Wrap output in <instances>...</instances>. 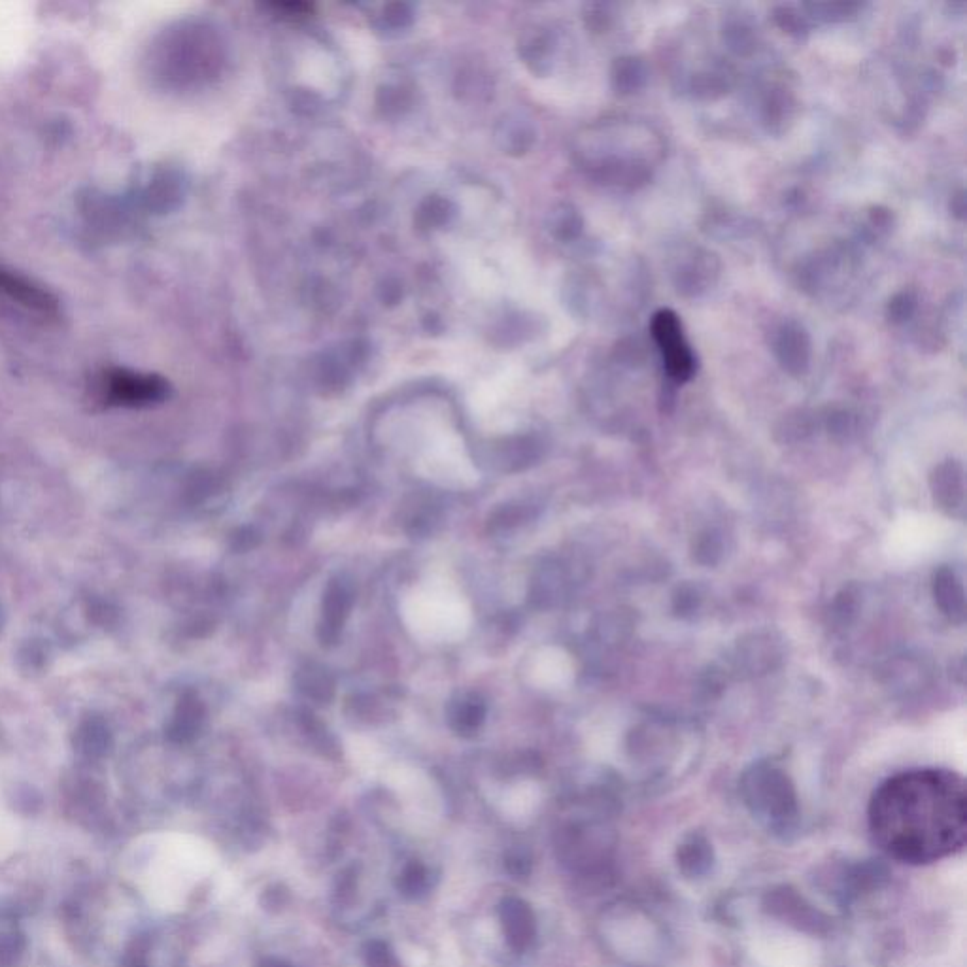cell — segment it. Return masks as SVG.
I'll return each mask as SVG.
<instances>
[{"label": "cell", "instance_id": "obj_1", "mask_svg": "<svg viewBox=\"0 0 967 967\" xmlns=\"http://www.w3.org/2000/svg\"><path fill=\"white\" fill-rule=\"evenodd\" d=\"M869 832L890 858L932 864L964 849V779L949 769H913L883 782L869 803Z\"/></svg>", "mask_w": 967, "mask_h": 967}, {"label": "cell", "instance_id": "obj_2", "mask_svg": "<svg viewBox=\"0 0 967 967\" xmlns=\"http://www.w3.org/2000/svg\"><path fill=\"white\" fill-rule=\"evenodd\" d=\"M577 163L592 180L614 191H639L654 178L665 155L663 136L635 119H607L578 135Z\"/></svg>", "mask_w": 967, "mask_h": 967}, {"label": "cell", "instance_id": "obj_3", "mask_svg": "<svg viewBox=\"0 0 967 967\" xmlns=\"http://www.w3.org/2000/svg\"><path fill=\"white\" fill-rule=\"evenodd\" d=\"M652 339L662 352L663 367L673 384H686L694 378L697 359L690 342L684 337L682 322L677 312L662 308L654 314L650 323Z\"/></svg>", "mask_w": 967, "mask_h": 967}, {"label": "cell", "instance_id": "obj_4", "mask_svg": "<svg viewBox=\"0 0 967 967\" xmlns=\"http://www.w3.org/2000/svg\"><path fill=\"white\" fill-rule=\"evenodd\" d=\"M722 263L718 255L707 248H690L680 255L673 269V286L684 299H699L707 295L720 280Z\"/></svg>", "mask_w": 967, "mask_h": 967}, {"label": "cell", "instance_id": "obj_5", "mask_svg": "<svg viewBox=\"0 0 967 967\" xmlns=\"http://www.w3.org/2000/svg\"><path fill=\"white\" fill-rule=\"evenodd\" d=\"M771 352L786 373L805 376L813 359V340L807 327L794 318H786L771 333Z\"/></svg>", "mask_w": 967, "mask_h": 967}, {"label": "cell", "instance_id": "obj_6", "mask_svg": "<svg viewBox=\"0 0 967 967\" xmlns=\"http://www.w3.org/2000/svg\"><path fill=\"white\" fill-rule=\"evenodd\" d=\"M798 114V101L794 91L784 82H769L760 93L758 116L765 133L781 136L788 133Z\"/></svg>", "mask_w": 967, "mask_h": 967}, {"label": "cell", "instance_id": "obj_7", "mask_svg": "<svg viewBox=\"0 0 967 967\" xmlns=\"http://www.w3.org/2000/svg\"><path fill=\"white\" fill-rule=\"evenodd\" d=\"M354 605V592L344 578H333L323 594L322 618L318 624V637L323 645H335L342 635L344 624Z\"/></svg>", "mask_w": 967, "mask_h": 967}, {"label": "cell", "instance_id": "obj_8", "mask_svg": "<svg viewBox=\"0 0 967 967\" xmlns=\"http://www.w3.org/2000/svg\"><path fill=\"white\" fill-rule=\"evenodd\" d=\"M733 85V68L726 63H714L713 67L703 68L690 78L688 91L697 101H718L730 93Z\"/></svg>", "mask_w": 967, "mask_h": 967}, {"label": "cell", "instance_id": "obj_9", "mask_svg": "<svg viewBox=\"0 0 967 967\" xmlns=\"http://www.w3.org/2000/svg\"><path fill=\"white\" fill-rule=\"evenodd\" d=\"M486 703L478 694H463L448 707V722L459 735H475L484 724Z\"/></svg>", "mask_w": 967, "mask_h": 967}, {"label": "cell", "instance_id": "obj_10", "mask_svg": "<svg viewBox=\"0 0 967 967\" xmlns=\"http://www.w3.org/2000/svg\"><path fill=\"white\" fill-rule=\"evenodd\" d=\"M934 594L937 605L951 620L954 622L964 620V612H966L964 586L949 567H943L935 573Z\"/></svg>", "mask_w": 967, "mask_h": 967}, {"label": "cell", "instance_id": "obj_11", "mask_svg": "<svg viewBox=\"0 0 967 967\" xmlns=\"http://www.w3.org/2000/svg\"><path fill=\"white\" fill-rule=\"evenodd\" d=\"M612 89L622 95H635L648 84V67L645 61L633 55H624L614 59L611 67Z\"/></svg>", "mask_w": 967, "mask_h": 967}, {"label": "cell", "instance_id": "obj_12", "mask_svg": "<svg viewBox=\"0 0 967 967\" xmlns=\"http://www.w3.org/2000/svg\"><path fill=\"white\" fill-rule=\"evenodd\" d=\"M722 42L737 57H750L758 50L756 27L745 16H728L722 23Z\"/></svg>", "mask_w": 967, "mask_h": 967}, {"label": "cell", "instance_id": "obj_13", "mask_svg": "<svg viewBox=\"0 0 967 967\" xmlns=\"http://www.w3.org/2000/svg\"><path fill=\"white\" fill-rule=\"evenodd\" d=\"M935 499L947 507L956 509L964 501V473L962 467L954 461L943 463L934 475Z\"/></svg>", "mask_w": 967, "mask_h": 967}, {"label": "cell", "instance_id": "obj_14", "mask_svg": "<svg viewBox=\"0 0 967 967\" xmlns=\"http://www.w3.org/2000/svg\"><path fill=\"white\" fill-rule=\"evenodd\" d=\"M0 289L16 299L17 303L29 306L33 310H40L44 314H51L55 310V303L50 301V297L42 289L34 288L29 282L12 276L8 272L0 271Z\"/></svg>", "mask_w": 967, "mask_h": 967}, {"label": "cell", "instance_id": "obj_15", "mask_svg": "<svg viewBox=\"0 0 967 967\" xmlns=\"http://www.w3.org/2000/svg\"><path fill=\"white\" fill-rule=\"evenodd\" d=\"M503 918H505V926L509 930L512 947L524 949L527 943L531 941V935H533V922H531V915H529L526 905L518 900L505 901Z\"/></svg>", "mask_w": 967, "mask_h": 967}, {"label": "cell", "instance_id": "obj_16", "mask_svg": "<svg viewBox=\"0 0 967 967\" xmlns=\"http://www.w3.org/2000/svg\"><path fill=\"white\" fill-rule=\"evenodd\" d=\"M809 19L820 23H843L858 16L864 8L860 2H807L801 4Z\"/></svg>", "mask_w": 967, "mask_h": 967}, {"label": "cell", "instance_id": "obj_17", "mask_svg": "<svg viewBox=\"0 0 967 967\" xmlns=\"http://www.w3.org/2000/svg\"><path fill=\"white\" fill-rule=\"evenodd\" d=\"M771 17L781 31L794 36V38H805L811 31V19L807 17L801 6L777 4L771 10Z\"/></svg>", "mask_w": 967, "mask_h": 967}, {"label": "cell", "instance_id": "obj_18", "mask_svg": "<svg viewBox=\"0 0 967 967\" xmlns=\"http://www.w3.org/2000/svg\"><path fill=\"white\" fill-rule=\"evenodd\" d=\"M550 229L554 233V237L558 240H565V242H573L577 240L582 231H584V220L580 216L575 206L571 204H561L560 208L552 214V221H550Z\"/></svg>", "mask_w": 967, "mask_h": 967}, {"label": "cell", "instance_id": "obj_19", "mask_svg": "<svg viewBox=\"0 0 967 967\" xmlns=\"http://www.w3.org/2000/svg\"><path fill=\"white\" fill-rule=\"evenodd\" d=\"M918 293L915 289H901L886 305V318L892 325H903L917 316Z\"/></svg>", "mask_w": 967, "mask_h": 967}, {"label": "cell", "instance_id": "obj_20", "mask_svg": "<svg viewBox=\"0 0 967 967\" xmlns=\"http://www.w3.org/2000/svg\"><path fill=\"white\" fill-rule=\"evenodd\" d=\"M297 682H299V690L312 699L329 701V697L333 694V682L329 679V675L318 667H306L305 671L299 673Z\"/></svg>", "mask_w": 967, "mask_h": 967}, {"label": "cell", "instance_id": "obj_21", "mask_svg": "<svg viewBox=\"0 0 967 967\" xmlns=\"http://www.w3.org/2000/svg\"><path fill=\"white\" fill-rule=\"evenodd\" d=\"M554 50H556L554 36L548 31H539L527 42V59L539 67L537 70H546V67L552 63Z\"/></svg>", "mask_w": 967, "mask_h": 967}, {"label": "cell", "instance_id": "obj_22", "mask_svg": "<svg viewBox=\"0 0 967 967\" xmlns=\"http://www.w3.org/2000/svg\"><path fill=\"white\" fill-rule=\"evenodd\" d=\"M894 227V214L884 206H873L867 214V231L871 235H888Z\"/></svg>", "mask_w": 967, "mask_h": 967}, {"label": "cell", "instance_id": "obj_23", "mask_svg": "<svg viewBox=\"0 0 967 967\" xmlns=\"http://www.w3.org/2000/svg\"><path fill=\"white\" fill-rule=\"evenodd\" d=\"M645 344L635 337H628V339L620 340L614 348V357L622 363H629V365H635L637 361H643L645 359Z\"/></svg>", "mask_w": 967, "mask_h": 967}, {"label": "cell", "instance_id": "obj_24", "mask_svg": "<svg viewBox=\"0 0 967 967\" xmlns=\"http://www.w3.org/2000/svg\"><path fill=\"white\" fill-rule=\"evenodd\" d=\"M586 19H588V27L594 29L595 33L607 31L612 23L611 12H609V8L605 4H592V6H588Z\"/></svg>", "mask_w": 967, "mask_h": 967}, {"label": "cell", "instance_id": "obj_25", "mask_svg": "<svg viewBox=\"0 0 967 967\" xmlns=\"http://www.w3.org/2000/svg\"><path fill=\"white\" fill-rule=\"evenodd\" d=\"M23 949V939L19 935H6L0 939V966H10Z\"/></svg>", "mask_w": 967, "mask_h": 967}, {"label": "cell", "instance_id": "obj_26", "mask_svg": "<svg viewBox=\"0 0 967 967\" xmlns=\"http://www.w3.org/2000/svg\"><path fill=\"white\" fill-rule=\"evenodd\" d=\"M424 884L425 871L424 867L420 866V864H412V866L408 867L405 875H403V879H401V886H403V890L407 894L420 892L424 888Z\"/></svg>", "mask_w": 967, "mask_h": 967}, {"label": "cell", "instance_id": "obj_27", "mask_svg": "<svg viewBox=\"0 0 967 967\" xmlns=\"http://www.w3.org/2000/svg\"><path fill=\"white\" fill-rule=\"evenodd\" d=\"M951 210L952 216H954L956 220H964V216H966V193H964V189H960V191H958V193L952 197Z\"/></svg>", "mask_w": 967, "mask_h": 967}, {"label": "cell", "instance_id": "obj_28", "mask_svg": "<svg viewBox=\"0 0 967 967\" xmlns=\"http://www.w3.org/2000/svg\"><path fill=\"white\" fill-rule=\"evenodd\" d=\"M265 967H288V966H284V964H280V962H269V964H267V966Z\"/></svg>", "mask_w": 967, "mask_h": 967}]
</instances>
